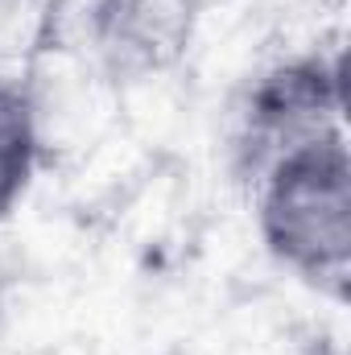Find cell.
I'll return each instance as SVG.
<instances>
[{"label": "cell", "instance_id": "6da1fadb", "mask_svg": "<svg viewBox=\"0 0 351 355\" xmlns=\"http://www.w3.org/2000/svg\"><path fill=\"white\" fill-rule=\"evenodd\" d=\"M264 244L310 277L343 281L351 257V170L343 132L281 153L261 178Z\"/></svg>", "mask_w": 351, "mask_h": 355}, {"label": "cell", "instance_id": "7a4b0ae2", "mask_svg": "<svg viewBox=\"0 0 351 355\" xmlns=\"http://www.w3.org/2000/svg\"><path fill=\"white\" fill-rule=\"evenodd\" d=\"M21 75L25 79L17 83L29 112V137L37 157L71 166L91 145L120 128V91L103 67L62 46H42L21 67Z\"/></svg>", "mask_w": 351, "mask_h": 355}, {"label": "cell", "instance_id": "3957f363", "mask_svg": "<svg viewBox=\"0 0 351 355\" xmlns=\"http://www.w3.org/2000/svg\"><path fill=\"white\" fill-rule=\"evenodd\" d=\"M194 0H103L95 62L120 83L141 71L182 67L194 33Z\"/></svg>", "mask_w": 351, "mask_h": 355}, {"label": "cell", "instance_id": "277c9868", "mask_svg": "<svg viewBox=\"0 0 351 355\" xmlns=\"http://www.w3.org/2000/svg\"><path fill=\"white\" fill-rule=\"evenodd\" d=\"M157 166H162L157 153H149L124 128H116L99 145H91L83 157L71 162L62 207L83 223H103V219L116 223L120 211L137 198V190L153 178Z\"/></svg>", "mask_w": 351, "mask_h": 355}, {"label": "cell", "instance_id": "5b68a950", "mask_svg": "<svg viewBox=\"0 0 351 355\" xmlns=\"http://www.w3.org/2000/svg\"><path fill=\"white\" fill-rule=\"evenodd\" d=\"M120 91V128L141 141L149 153L166 157L186 132L190 120V83L182 79V67L166 71H141L116 83Z\"/></svg>", "mask_w": 351, "mask_h": 355}, {"label": "cell", "instance_id": "8992f818", "mask_svg": "<svg viewBox=\"0 0 351 355\" xmlns=\"http://www.w3.org/2000/svg\"><path fill=\"white\" fill-rule=\"evenodd\" d=\"M37 166V149L29 137V112L17 79H0V223L21 211L29 178Z\"/></svg>", "mask_w": 351, "mask_h": 355}, {"label": "cell", "instance_id": "52a82bcc", "mask_svg": "<svg viewBox=\"0 0 351 355\" xmlns=\"http://www.w3.org/2000/svg\"><path fill=\"white\" fill-rule=\"evenodd\" d=\"M54 0H0V67H25L50 42Z\"/></svg>", "mask_w": 351, "mask_h": 355}, {"label": "cell", "instance_id": "ba28073f", "mask_svg": "<svg viewBox=\"0 0 351 355\" xmlns=\"http://www.w3.org/2000/svg\"><path fill=\"white\" fill-rule=\"evenodd\" d=\"M194 4H211V0H194Z\"/></svg>", "mask_w": 351, "mask_h": 355}, {"label": "cell", "instance_id": "9c48e42d", "mask_svg": "<svg viewBox=\"0 0 351 355\" xmlns=\"http://www.w3.org/2000/svg\"><path fill=\"white\" fill-rule=\"evenodd\" d=\"M318 355H323V352H318ZM331 355H335V352H331Z\"/></svg>", "mask_w": 351, "mask_h": 355}]
</instances>
